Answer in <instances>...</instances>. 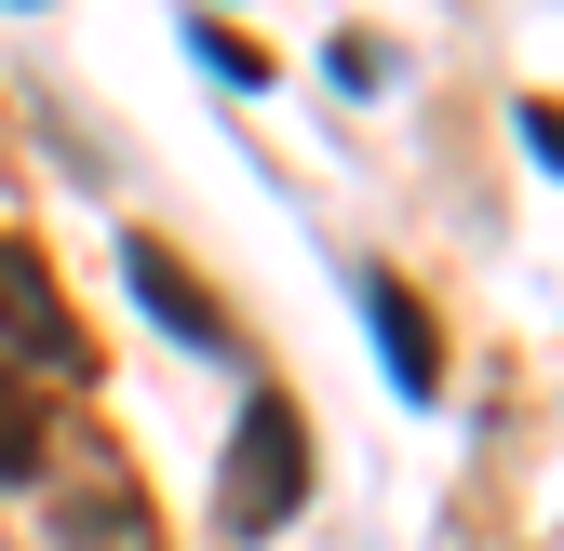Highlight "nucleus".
Returning a JSON list of instances; mask_svg holds the SVG:
<instances>
[{
  "instance_id": "f257e3e1",
  "label": "nucleus",
  "mask_w": 564,
  "mask_h": 551,
  "mask_svg": "<svg viewBox=\"0 0 564 551\" xmlns=\"http://www.w3.org/2000/svg\"><path fill=\"white\" fill-rule=\"evenodd\" d=\"M296 511H310V418L282 390H242L229 457H216V525L229 538H282Z\"/></svg>"
},
{
  "instance_id": "f03ea898",
  "label": "nucleus",
  "mask_w": 564,
  "mask_h": 551,
  "mask_svg": "<svg viewBox=\"0 0 564 551\" xmlns=\"http://www.w3.org/2000/svg\"><path fill=\"white\" fill-rule=\"evenodd\" d=\"M0 350L41 364V377H82V364H95V336L54 310V283H41V256H28V242H0Z\"/></svg>"
},
{
  "instance_id": "7ed1b4c3",
  "label": "nucleus",
  "mask_w": 564,
  "mask_h": 551,
  "mask_svg": "<svg viewBox=\"0 0 564 551\" xmlns=\"http://www.w3.org/2000/svg\"><path fill=\"white\" fill-rule=\"evenodd\" d=\"M349 296H364V323H377L390 390L431 403V390H444V336H431V310H416V283H403V269H349Z\"/></svg>"
},
{
  "instance_id": "20e7f679",
  "label": "nucleus",
  "mask_w": 564,
  "mask_h": 551,
  "mask_svg": "<svg viewBox=\"0 0 564 551\" xmlns=\"http://www.w3.org/2000/svg\"><path fill=\"white\" fill-rule=\"evenodd\" d=\"M121 283L149 296V323H162V336H188V350H229V310L188 283V256H175V242H149V229H134V242H121Z\"/></svg>"
},
{
  "instance_id": "39448f33",
  "label": "nucleus",
  "mask_w": 564,
  "mask_h": 551,
  "mask_svg": "<svg viewBox=\"0 0 564 551\" xmlns=\"http://www.w3.org/2000/svg\"><path fill=\"white\" fill-rule=\"evenodd\" d=\"M0 471H41V403L14 390V364H0Z\"/></svg>"
},
{
  "instance_id": "423d86ee",
  "label": "nucleus",
  "mask_w": 564,
  "mask_h": 551,
  "mask_svg": "<svg viewBox=\"0 0 564 551\" xmlns=\"http://www.w3.org/2000/svg\"><path fill=\"white\" fill-rule=\"evenodd\" d=\"M202 67H216L229 95H269V54H256V41H229V28H202Z\"/></svg>"
},
{
  "instance_id": "0eeeda50",
  "label": "nucleus",
  "mask_w": 564,
  "mask_h": 551,
  "mask_svg": "<svg viewBox=\"0 0 564 551\" xmlns=\"http://www.w3.org/2000/svg\"><path fill=\"white\" fill-rule=\"evenodd\" d=\"M524 149H538V162L564 175V108H551V95H524Z\"/></svg>"
}]
</instances>
